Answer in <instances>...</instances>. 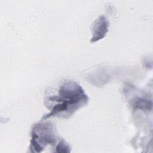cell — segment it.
<instances>
[{
    "mask_svg": "<svg viewBox=\"0 0 153 153\" xmlns=\"http://www.w3.org/2000/svg\"><path fill=\"white\" fill-rule=\"evenodd\" d=\"M108 23L103 16L97 20L94 26L93 36L91 42L97 41L105 36L108 30Z\"/></svg>",
    "mask_w": 153,
    "mask_h": 153,
    "instance_id": "2",
    "label": "cell"
},
{
    "mask_svg": "<svg viewBox=\"0 0 153 153\" xmlns=\"http://www.w3.org/2000/svg\"><path fill=\"white\" fill-rule=\"evenodd\" d=\"M87 97L84 93L81 87L74 82H68L62 85L59 90V95L49 98L51 101H57L59 103L53 111L44 118L57 114L62 115L67 111V115L72 114V111L77 109L82 104H85Z\"/></svg>",
    "mask_w": 153,
    "mask_h": 153,
    "instance_id": "1",
    "label": "cell"
}]
</instances>
